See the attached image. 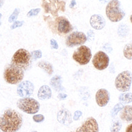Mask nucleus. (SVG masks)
I'll return each mask as SVG.
<instances>
[{"instance_id": "1", "label": "nucleus", "mask_w": 132, "mask_h": 132, "mask_svg": "<svg viewBox=\"0 0 132 132\" xmlns=\"http://www.w3.org/2000/svg\"><path fill=\"white\" fill-rule=\"evenodd\" d=\"M22 124V116L12 109H7L2 116H0V130L4 132L18 131Z\"/></svg>"}, {"instance_id": "2", "label": "nucleus", "mask_w": 132, "mask_h": 132, "mask_svg": "<svg viewBox=\"0 0 132 132\" xmlns=\"http://www.w3.org/2000/svg\"><path fill=\"white\" fill-rule=\"evenodd\" d=\"M121 4L118 0H111L107 4L106 15L112 22L121 21L125 15L124 11L120 7Z\"/></svg>"}, {"instance_id": "3", "label": "nucleus", "mask_w": 132, "mask_h": 132, "mask_svg": "<svg viewBox=\"0 0 132 132\" xmlns=\"http://www.w3.org/2000/svg\"><path fill=\"white\" fill-rule=\"evenodd\" d=\"M31 54L25 49L18 50L13 55L12 64L23 70H27L31 63Z\"/></svg>"}, {"instance_id": "4", "label": "nucleus", "mask_w": 132, "mask_h": 132, "mask_svg": "<svg viewBox=\"0 0 132 132\" xmlns=\"http://www.w3.org/2000/svg\"><path fill=\"white\" fill-rule=\"evenodd\" d=\"M4 80L8 83L16 85L21 82L24 78V71L23 69L10 64L5 69L4 73Z\"/></svg>"}, {"instance_id": "5", "label": "nucleus", "mask_w": 132, "mask_h": 132, "mask_svg": "<svg viewBox=\"0 0 132 132\" xmlns=\"http://www.w3.org/2000/svg\"><path fill=\"white\" fill-rule=\"evenodd\" d=\"M20 110L29 114H34L40 110V103L34 98L31 97H23L16 103Z\"/></svg>"}, {"instance_id": "6", "label": "nucleus", "mask_w": 132, "mask_h": 132, "mask_svg": "<svg viewBox=\"0 0 132 132\" xmlns=\"http://www.w3.org/2000/svg\"><path fill=\"white\" fill-rule=\"evenodd\" d=\"M132 82V73L126 70L120 73L115 80L116 88L119 91L127 92L130 89Z\"/></svg>"}, {"instance_id": "7", "label": "nucleus", "mask_w": 132, "mask_h": 132, "mask_svg": "<svg viewBox=\"0 0 132 132\" xmlns=\"http://www.w3.org/2000/svg\"><path fill=\"white\" fill-rule=\"evenodd\" d=\"M72 57L80 65H86L89 62L92 57L91 50L87 46L82 45L74 52Z\"/></svg>"}, {"instance_id": "8", "label": "nucleus", "mask_w": 132, "mask_h": 132, "mask_svg": "<svg viewBox=\"0 0 132 132\" xmlns=\"http://www.w3.org/2000/svg\"><path fill=\"white\" fill-rule=\"evenodd\" d=\"M42 6L46 13L51 12L54 16L57 15V11L59 10L63 12L65 10V3L58 0H43Z\"/></svg>"}, {"instance_id": "9", "label": "nucleus", "mask_w": 132, "mask_h": 132, "mask_svg": "<svg viewBox=\"0 0 132 132\" xmlns=\"http://www.w3.org/2000/svg\"><path fill=\"white\" fill-rule=\"evenodd\" d=\"M110 57L105 52L99 51L95 53L92 59V64L94 67L98 70H105L108 67Z\"/></svg>"}, {"instance_id": "10", "label": "nucleus", "mask_w": 132, "mask_h": 132, "mask_svg": "<svg viewBox=\"0 0 132 132\" xmlns=\"http://www.w3.org/2000/svg\"><path fill=\"white\" fill-rule=\"evenodd\" d=\"M87 37L85 33L75 31L67 37L65 41L66 45L68 47H73L84 44L86 42Z\"/></svg>"}, {"instance_id": "11", "label": "nucleus", "mask_w": 132, "mask_h": 132, "mask_svg": "<svg viewBox=\"0 0 132 132\" xmlns=\"http://www.w3.org/2000/svg\"><path fill=\"white\" fill-rule=\"evenodd\" d=\"M34 90V85L29 81H24L21 82L17 87V94L21 97H29L33 94Z\"/></svg>"}, {"instance_id": "12", "label": "nucleus", "mask_w": 132, "mask_h": 132, "mask_svg": "<svg viewBox=\"0 0 132 132\" xmlns=\"http://www.w3.org/2000/svg\"><path fill=\"white\" fill-rule=\"evenodd\" d=\"M81 132H98V125L97 120L92 117L88 118L82 125L78 128Z\"/></svg>"}, {"instance_id": "13", "label": "nucleus", "mask_w": 132, "mask_h": 132, "mask_svg": "<svg viewBox=\"0 0 132 132\" xmlns=\"http://www.w3.org/2000/svg\"><path fill=\"white\" fill-rule=\"evenodd\" d=\"M57 30L61 34H67L73 30V26L68 20L64 16H60L56 20Z\"/></svg>"}, {"instance_id": "14", "label": "nucleus", "mask_w": 132, "mask_h": 132, "mask_svg": "<svg viewBox=\"0 0 132 132\" xmlns=\"http://www.w3.org/2000/svg\"><path fill=\"white\" fill-rule=\"evenodd\" d=\"M110 100V94L105 89H100L95 94V100L96 103L99 106L104 107Z\"/></svg>"}, {"instance_id": "15", "label": "nucleus", "mask_w": 132, "mask_h": 132, "mask_svg": "<svg viewBox=\"0 0 132 132\" xmlns=\"http://www.w3.org/2000/svg\"><path fill=\"white\" fill-rule=\"evenodd\" d=\"M90 24L93 28L97 30H100L105 26L106 21L101 15L94 14L90 17Z\"/></svg>"}, {"instance_id": "16", "label": "nucleus", "mask_w": 132, "mask_h": 132, "mask_svg": "<svg viewBox=\"0 0 132 132\" xmlns=\"http://www.w3.org/2000/svg\"><path fill=\"white\" fill-rule=\"evenodd\" d=\"M57 119L59 123L64 125H69L72 122V114L67 109H62L58 112Z\"/></svg>"}, {"instance_id": "17", "label": "nucleus", "mask_w": 132, "mask_h": 132, "mask_svg": "<svg viewBox=\"0 0 132 132\" xmlns=\"http://www.w3.org/2000/svg\"><path fill=\"white\" fill-rule=\"evenodd\" d=\"M52 90L47 85H44L39 89L37 93V97L40 100H44L50 99L52 97Z\"/></svg>"}, {"instance_id": "18", "label": "nucleus", "mask_w": 132, "mask_h": 132, "mask_svg": "<svg viewBox=\"0 0 132 132\" xmlns=\"http://www.w3.org/2000/svg\"><path fill=\"white\" fill-rule=\"evenodd\" d=\"M120 118L127 122H132V105H127L123 107L120 114Z\"/></svg>"}, {"instance_id": "19", "label": "nucleus", "mask_w": 132, "mask_h": 132, "mask_svg": "<svg viewBox=\"0 0 132 132\" xmlns=\"http://www.w3.org/2000/svg\"><path fill=\"white\" fill-rule=\"evenodd\" d=\"M50 84L56 91L64 90V87L62 86V78L59 75H56L51 79Z\"/></svg>"}, {"instance_id": "20", "label": "nucleus", "mask_w": 132, "mask_h": 132, "mask_svg": "<svg viewBox=\"0 0 132 132\" xmlns=\"http://www.w3.org/2000/svg\"><path fill=\"white\" fill-rule=\"evenodd\" d=\"M37 65L40 68L45 71L48 75H51L53 73V67L50 62L46 61H40L38 63Z\"/></svg>"}, {"instance_id": "21", "label": "nucleus", "mask_w": 132, "mask_h": 132, "mask_svg": "<svg viewBox=\"0 0 132 132\" xmlns=\"http://www.w3.org/2000/svg\"><path fill=\"white\" fill-rule=\"evenodd\" d=\"M119 100L121 103L127 104L132 102V93L126 92L121 94L119 97Z\"/></svg>"}, {"instance_id": "22", "label": "nucleus", "mask_w": 132, "mask_h": 132, "mask_svg": "<svg viewBox=\"0 0 132 132\" xmlns=\"http://www.w3.org/2000/svg\"><path fill=\"white\" fill-rule=\"evenodd\" d=\"M129 32V28L125 24H120L118 29V35L120 37H125Z\"/></svg>"}, {"instance_id": "23", "label": "nucleus", "mask_w": 132, "mask_h": 132, "mask_svg": "<svg viewBox=\"0 0 132 132\" xmlns=\"http://www.w3.org/2000/svg\"><path fill=\"white\" fill-rule=\"evenodd\" d=\"M123 56L127 59H132V44H128L124 47L123 50Z\"/></svg>"}, {"instance_id": "24", "label": "nucleus", "mask_w": 132, "mask_h": 132, "mask_svg": "<svg viewBox=\"0 0 132 132\" xmlns=\"http://www.w3.org/2000/svg\"><path fill=\"white\" fill-rule=\"evenodd\" d=\"M122 127V123L119 120H113L111 123L110 130L111 132H119Z\"/></svg>"}, {"instance_id": "25", "label": "nucleus", "mask_w": 132, "mask_h": 132, "mask_svg": "<svg viewBox=\"0 0 132 132\" xmlns=\"http://www.w3.org/2000/svg\"><path fill=\"white\" fill-rule=\"evenodd\" d=\"M123 105L122 103H119L118 104H116V105H115L114 107L112 109L111 111V116L114 118V117H115L118 114V112H119L120 111H121L122 110L123 108Z\"/></svg>"}, {"instance_id": "26", "label": "nucleus", "mask_w": 132, "mask_h": 132, "mask_svg": "<svg viewBox=\"0 0 132 132\" xmlns=\"http://www.w3.org/2000/svg\"><path fill=\"white\" fill-rule=\"evenodd\" d=\"M20 12V9H15L14 10V12L12 13V14L10 16V17L9 18V22L12 23L14 22L17 19L18 16H19Z\"/></svg>"}, {"instance_id": "27", "label": "nucleus", "mask_w": 132, "mask_h": 132, "mask_svg": "<svg viewBox=\"0 0 132 132\" xmlns=\"http://www.w3.org/2000/svg\"><path fill=\"white\" fill-rule=\"evenodd\" d=\"M42 52L40 50H35L33 51V52L31 53V56L33 58L34 60H36V59L41 58L42 57Z\"/></svg>"}, {"instance_id": "28", "label": "nucleus", "mask_w": 132, "mask_h": 132, "mask_svg": "<svg viewBox=\"0 0 132 132\" xmlns=\"http://www.w3.org/2000/svg\"><path fill=\"white\" fill-rule=\"evenodd\" d=\"M32 119L37 123H40L45 120V117L42 114H36L32 117Z\"/></svg>"}, {"instance_id": "29", "label": "nucleus", "mask_w": 132, "mask_h": 132, "mask_svg": "<svg viewBox=\"0 0 132 132\" xmlns=\"http://www.w3.org/2000/svg\"><path fill=\"white\" fill-rule=\"evenodd\" d=\"M41 9L40 8H37V9H31L29 12H28L27 14V16L28 17H31V16H36L39 14V12H40Z\"/></svg>"}, {"instance_id": "30", "label": "nucleus", "mask_w": 132, "mask_h": 132, "mask_svg": "<svg viewBox=\"0 0 132 132\" xmlns=\"http://www.w3.org/2000/svg\"><path fill=\"white\" fill-rule=\"evenodd\" d=\"M23 21H15L12 24V26H11V29H15L16 28L18 27H21V26L23 24Z\"/></svg>"}, {"instance_id": "31", "label": "nucleus", "mask_w": 132, "mask_h": 132, "mask_svg": "<svg viewBox=\"0 0 132 132\" xmlns=\"http://www.w3.org/2000/svg\"><path fill=\"white\" fill-rule=\"evenodd\" d=\"M93 31L92 30H89L87 32V39L88 40L91 41L94 40V34Z\"/></svg>"}, {"instance_id": "32", "label": "nucleus", "mask_w": 132, "mask_h": 132, "mask_svg": "<svg viewBox=\"0 0 132 132\" xmlns=\"http://www.w3.org/2000/svg\"><path fill=\"white\" fill-rule=\"evenodd\" d=\"M82 112L80 111H76L74 113L73 116V120H78L81 116H82Z\"/></svg>"}, {"instance_id": "33", "label": "nucleus", "mask_w": 132, "mask_h": 132, "mask_svg": "<svg viewBox=\"0 0 132 132\" xmlns=\"http://www.w3.org/2000/svg\"><path fill=\"white\" fill-rule=\"evenodd\" d=\"M50 44H51V46H52V47L53 48H54V49L58 48V44H57V42L54 40V39H51Z\"/></svg>"}, {"instance_id": "34", "label": "nucleus", "mask_w": 132, "mask_h": 132, "mask_svg": "<svg viewBox=\"0 0 132 132\" xmlns=\"http://www.w3.org/2000/svg\"><path fill=\"white\" fill-rule=\"evenodd\" d=\"M67 94H62V93L59 94V95H57V98L61 100H65V99L67 98Z\"/></svg>"}, {"instance_id": "35", "label": "nucleus", "mask_w": 132, "mask_h": 132, "mask_svg": "<svg viewBox=\"0 0 132 132\" xmlns=\"http://www.w3.org/2000/svg\"><path fill=\"white\" fill-rule=\"evenodd\" d=\"M125 132H132V123L128 125L127 127L126 128Z\"/></svg>"}, {"instance_id": "36", "label": "nucleus", "mask_w": 132, "mask_h": 132, "mask_svg": "<svg viewBox=\"0 0 132 132\" xmlns=\"http://www.w3.org/2000/svg\"><path fill=\"white\" fill-rule=\"evenodd\" d=\"M76 4H77V3H76L75 0H72V1H71L70 4V6H69V7H70V8H73V7H74V6H75Z\"/></svg>"}, {"instance_id": "37", "label": "nucleus", "mask_w": 132, "mask_h": 132, "mask_svg": "<svg viewBox=\"0 0 132 132\" xmlns=\"http://www.w3.org/2000/svg\"><path fill=\"white\" fill-rule=\"evenodd\" d=\"M99 1H100V2L103 3V4H105V3H108V1H110V0H99Z\"/></svg>"}, {"instance_id": "38", "label": "nucleus", "mask_w": 132, "mask_h": 132, "mask_svg": "<svg viewBox=\"0 0 132 132\" xmlns=\"http://www.w3.org/2000/svg\"><path fill=\"white\" fill-rule=\"evenodd\" d=\"M3 3H4V1L3 0H0V7H2Z\"/></svg>"}, {"instance_id": "39", "label": "nucleus", "mask_w": 132, "mask_h": 132, "mask_svg": "<svg viewBox=\"0 0 132 132\" xmlns=\"http://www.w3.org/2000/svg\"><path fill=\"white\" fill-rule=\"evenodd\" d=\"M71 132H81V131H80V130H79L78 128H77V130H76V131H71Z\"/></svg>"}, {"instance_id": "40", "label": "nucleus", "mask_w": 132, "mask_h": 132, "mask_svg": "<svg viewBox=\"0 0 132 132\" xmlns=\"http://www.w3.org/2000/svg\"><path fill=\"white\" fill-rule=\"evenodd\" d=\"M130 21H131V23H132V15L131 16H130Z\"/></svg>"}, {"instance_id": "41", "label": "nucleus", "mask_w": 132, "mask_h": 132, "mask_svg": "<svg viewBox=\"0 0 132 132\" xmlns=\"http://www.w3.org/2000/svg\"><path fill=\"white\" fill-rule=\"evenodd\" d=\"M1 14H0V18H1Z\"/></svg>"}, {"instance_id": "42", "label": "nucleus", "mask_w": 132, "mask_h": 132, "mask_svg": "<svg viewBox=\"0 0 132 132\" xmlns=\"http://www.w3.org/2000/svg\"><path fill=\"white\" fill-rule=\"evenodd\" d=\"M32 132H37V131H32Z\"/></svg>"}, {"instance_id": "43", "label": "nucleus", "mask_w": 132, "mask_h": 132, "mask_svg": "<svg viewBox=\"0 0 132 132\" xmlns=\"http://www.w3.org/2000/svg\"><path fill=\"white\" fill-rule=\"evenodd\" d=\"M0 132H1V131H0Z\"/></svg>"}]
</instances>
